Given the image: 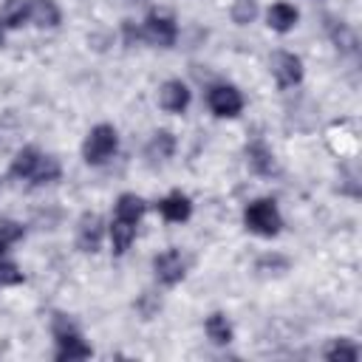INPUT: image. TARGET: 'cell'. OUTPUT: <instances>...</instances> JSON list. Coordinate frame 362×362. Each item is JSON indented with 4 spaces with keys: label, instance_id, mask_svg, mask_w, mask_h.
I'll use <instances>...</instances> for the list:
<instances>
[{
    "label": "cell",
    "instance_id": "8",
    "mask_svg": "<svg viewBox=\"0 0 362 362\" xmlns=\"http://www.w3.org/2000/svg\"><path fill=\"white\" fill-rule=\"evenodd\" d=\"M158 105L167 113H184L189 107V88L181 79H167L158 90Z\"/></svg>",
    "mask_w": 362,
    "mask_h": 362
},
{
    "label": "cell",
    "instance_id": "27",
    "mask_svg": "<svg viewBox=\"0 0 362 362\" xmlns=\"http://www.w3.org/2000/svg\"><path fill=\"white\" fill-rule=\"evenodd\" d=\"M0 40H3V31H0Z\"/></svg>",
    "mask_w": 362,
    "mask_h": 362
},
{
    "label": "cell",
    "instance_id": "24",
    "mask_svg": "<svg viewBox=\"0 0 362 362\" xmlns=\"http://www.w3.org/2000/svg\"><path fill=\"white\" fill-rule=\"evenodd\" d=\"M331 37H334L337 48H342V51H348V54H354V51H356V34H354L345 23H339V28H334V31H331Z\"/></svg>",
    "mask_w": 362,
    "mask_h": 362
},
{
    "label": "cell",
    "instance_id": "5",
    "mask_svg": "<svg viewBox=\"0 0 362 362\" xmlns=\"http://www.w3.org/2000/svg\"><path fill=\"white\" fill-rule=\"evenodd\" d=\"M206 102H209V110L215 116H221V119H232V116H238L243 110V96H240V90L235 85H215V88H209Z\"/></svg>",
    "mask_w": 362,
    "mask_h": 362
},
{
    "label": "cell",
    "instance_id": "14",
    "mask_svg": "<svg viewBox=\"0 0 362 362\" xmlns=\"http://www.w3.org/2000/svg\"><path fill=\"white\" fill-rule=\"evenodd\" d=\"M144 212H147V204H144V198H139L136 192H122V195L116 198V215H113V218L127 221V223H139Z\"/></svg>",
    "mask_w": 362,
    "mask_h": 362
},
{
    "label": "cell",
    "instance_id": "11",
    "mask_svg": "<svg viewBox=\"0 0 362 362\" xmlns=\"http://www.w3.org/2000/svg\"><path fill=\"white\" fill-rule=\"evenodd\" d=\"M25 11H28V20L37 28H57L59 20H62L59 6L54 0H28L25 3Z\"/></svg>",
    "mask_w": 362,
    "mask_h": 362
},
{
    "label": "cell",
    "instance_id": "26",
    "mask_svg": "<svg viewBox=\"0 0 362 362\" xmlns=\"http://www.w3.org/2000/svg\"><path fill=\"white\" fill-rule=\"evenodd\" d=\"M124 40H127L130 45L141 40V28H136V23H133V20H124Z\"/></svg>",
    "mask_w": 362,
    "mask_h": 362
},
{
    "label": "cell",
    "instance_id": "6",
    "mask_svg": "<svg viewBox=\"0 0 362 362\" xmlns=\"http://www.w3.org/2000/svg\"><path fill=\"white\" fill-rule=\"evenodd\" d=\"M153 272H156V277H158L161 286H175V283L184 280L187 263H184V257H181L178 249H164L161 255L153 257Z\"/></svg>",
    "mask_w": 362,
    "mask_h": 362
},
{
    "label": "cell",
    "instance_id": "18",
    "mask_svg": "<svg viewBox=\"0 0 362 362\" xmlns=\"http://www.w3.org/2000/svg\"><path fill=\"white\" fill-rule=\"evenodd\" d=\"M136 240V223H127V221H119L113 218L110 223V243H113V255H124L130 249V243Z\"/></svg>",
    "mask_w": 362,
    "mask_h": 362
},
{
    "label": "cell",
    "instance_id": "21",
    "mask_svg": "<svg viewBox=\"0 0 362 362\" xmlns=\"http://www.w3.org/2000/svg\"><path fill=\"white\" fill-rule=\"evenodd\" d=\"M356 356H359V348L351 339H345V337L334 339L331 348L325 351V359H356Z\"/></svg>",
    "mask_w": 362,
    "mask_h": 362
},
{
    "label": "cell",
    "instance_id": "15",
    "mask_svg": "<svg viewBox=\"0 0 362 362\" xmlns=\"http://www.w3.org/2000/svg\"><path fill=\"white\" fill-rule=\"evenodd\" d=\"M246 161L257 175H272L274 173V156L263 141H252L246 147Z\"/></svg>",
    "mask_w": 362,
    "mask_h": 362
},
{
    "label": "cell",
    "instance_id": "13",
    "mask_svg": "<svg viewBox=\"0 0 362 362\" xmlns=\"http://www.w3.org/2000/svg\"><path fill=\"white\" fill-rule=\"evenodd\" d=\"M297 20H300V14H297V8L291 6V3H272L269 6V11H266V23H269V28L272 31H280V34H286V31H291L294 25H297Z\"/></svg>",
    "mask_w": 362,
    "mask_h": 362
},
{
    "label": "cell",
    "instance_id": "7",
    "mask_svg": "<svg viewBox=\"0 0 362 362\" xmlns=\"http://www.w3.org/2000/svg\"><path fill=\"white\" fill-rule=\"evenodd\" d=\"M272 74L280 88H294L303 82V59L291 51H277L272 57Z\"/></svg>",
    "mask_w": 362,
    "mask_h": 362
},
{
    "label": "cell",
    "instance_id": "4",
    "mask_svg": "<svg viewBox=\"0 0 362 362\" xmlns=\"http://www.w3.org/2000/svg\"><path fill=\"white\" fill-rule=\"evenodd\" d=\"M141 37L153 45H161V48H170L178 37V25L170 14H158V11H150L144 17V25H141Z\"/></svg>",
    "mask_w": 362,
    "mask_h": 362
},
{
    "label": "cell",
    "instance_id": "19",
    "mask_svg": "<svg viewBox=\"0 0 362 362\" xmlns=\"http://www.w3.org/2000/svg\"><path fill=\"white\" fill-rule=\"evenodd\" d=\"M25 17H28V11H25V3L23 0H3V6H0V23H6L8 28H17V25H23Z\"/></svg>",
    "mask_w": 362,
    "mask_h": 362
},
{
    "label": "cell",
    "instance_id": "17",
    "mask_svg": "<svg viewBox=\"0 0 362 362\" xmlns=\"http://www.w3.org/2000/svg\"><path fill=\"white\" fill-rule=\"evenodd\" d=\"M204 331H206V337H209L215 345H229V342H232V322H229L226 314H221V311H212V314L206 317Z\"/></svg>",
    "mask_w": 362,
    "mask_h": 362
},
{
    "label": "cell",
    "instance_id": "12",
    "mask_svg": "<svg viewBox=\"0 0 362 362\" xmlns=\"http://www.w3.org/2000/svg\"><path fill=\"white\" fill-rule=\"evenodd\" d=\"M40 161H42V153H40L37 147H23V150L11 158L8 173H11V178L31 181V178H34V173H37V167H40Z\"/></svg>",
    "mask_w": 362,
    "mask_h": 362
},
{
    "label": "cell",
    "instance_id": "1",
    "mask_svg": "<svg viewBox=\"0 0 362 362\" xmlns=\"http://www.w3.org/2000/svg\"><path fill=\"white\" fill-rule=\"evenodd\" d=\"M243 223L249 232L260 235V238H274L283 226L280 209L274 204V198H257L243 209Z\"/></svg>",
    "mask_w": 362,
    "mask_h": 362
},
{
    "label": "cell",
    "instance_id": "9",
    "mask_svg": "<svg viewBox=\"0 0 362 362\" xmlns=\"http://www.w3.org/2000/svg\"><path fill=\"white\" fill-rule=\"evenodd\" d=\"M76 246L82 252H99L102 246V218L96 212H85L79 218V229H76Z\"/></svg>",
    "mask_w": 362,
    "mask_h": 362
},
{
    "label": "cell",
    "instance_id": "22",
    "mask_svg": "<svg viewBox=\"0 0 362 362\" xmlns=\"http://www.w3.org/2000/svg\"><path fill=\"white\" fill-rule=\"evenodd\" d=\"M23 235H25L23 223H17V221H0V255L6 252V246L17 243Z\"/></svg>",
    "mask_w": 362,
    "mask_h": 362
},
{
    "label": "cell",
    "instance_id": "20",
    "mask_svg": "<svg viewBox=\"0 0 362 362\" xmlns=\"http://www.w3.org/2000/svg\"><path fill=\"white\" fill-rule=\"evenodd\" d=\"M59 173H62L59 161H57L54 156H42V161H40V167H37V173H34L31 184H51V181H57V178H59Z\"/></svg>",
    "mask_w": 362,
    "mask_h": 362
},
{
    "label": "cell",
    "instance_id": "10",
    "mask_svg": "<svg viewBox=\"0 0 362 362\" xmlns=\"http://www.w3.org/2000/svg\"><path fill=\"white\" fill-rule=\"evenodd\" d=\"M156 206H158L161 218H164V221H170V223H184V221L192 215V201H189L181 189H175V192L164 195Z\"/></svg>",
    "mask_w": 362,
    "mask_h": 362
},
{
    "label": "cell",
    "instance_id": "3",
    "mask_svg": "<svg viewBox=\"0 0 362 362\" xmlns=\"http://www.w3.org/2000/svg\"><path fill=\"white\" fill-rule=\"evenodd\" d=\"M119 147V133L113 124H96L82 141V158L88 164H105Z\"/></svg>",
    "mask_w": 362,
    "mask_h": 362
},
{
    "label": "cell",
    "instance_id": "23",
    "mask_svg": "<svg viewBox=\"0 0 362 362\" xmlns=\"http://www.w3.org/2000/svg\"><path fill=\"white\" fill-rule=\"evenodd\" d=\"M255 14H257L255 0H235V6H232V20H235L238 25L252 23V20H255Z\"/></svg>",
    "mask_w": 362,
    "mask_h": 362
},
{
    "label": "cell",
    "instance_id": "2",
    "mask_svg": "<svg viewBox=\"0 0 362 362\" xmlns=\"http://www.w3.org/2000/svg\"><path fill=\"white\" fill-rule=\"evenodd\" d=\"M54 339H57V359H88L90 356V345L82 339V334L65 314L54 317Z\"/></svg>",
    "mask_w": 362,
    "mask_h": 362
},
{
    "label": "cell",
    "instance_id": "16",
    "mask_svg": "<svg viewBox=\"0 0 362 362\" xmlns=\"http://www.w3.org/2000/svg\"><path fill=\"white\" fill-rule=\"evenodd\" d=\"M173 153H175V136L170 130H156L153 139L147 141V158L167 161V158H173Z\"/></svg>",
    "mask_w": 362,
    "mask_h": 362
},
{
    "label": "cell",
    "instance_id": "25",
    "mask_svg": "<svg viewBox=\"0 0 362 362\" xmlns=\"http://www.w3.org/2000/svg\"><path fill=\"white\" fill-rule=\"evenodd\" d=\"M17 283H23L20 266L11 263V260H6V257L0 255V286H17Z\"/></svg>",
    "mask_w": 362,
    "mask_h": 362
}]
</instances>
